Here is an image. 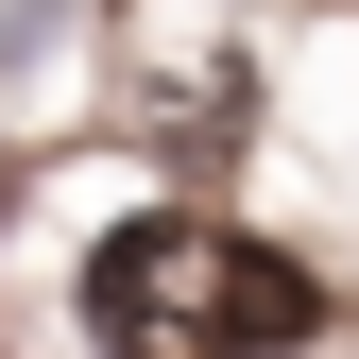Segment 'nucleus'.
Instances as JSON below:
<instances>
[{
	"mask_svg": "<svg viewBox=\"0 0 359 359\" xmlns=\"http://www.w3.org/2000/svg\"><path fill=\"white\" fill-rule=\"evenodd\" d=\"M86 325H103V359H308L325 342V274L205 222V205H154L86 257Z\"/></svg>",
	"mask_w": 359,
	"mask_h": 359,
	"instance_id": "f257e3e1",
	"label": "nucleus"
}]
</instances>
